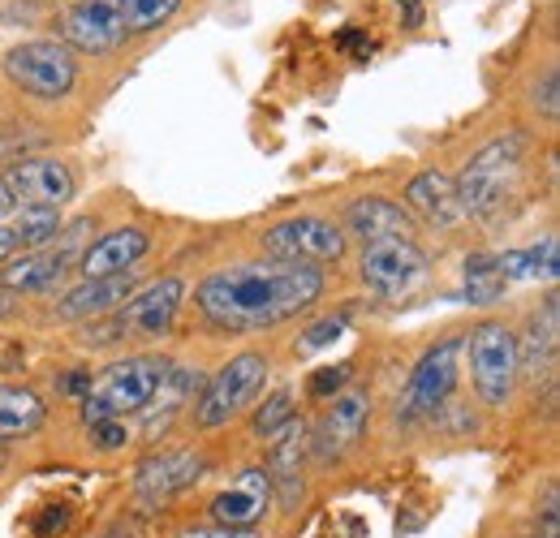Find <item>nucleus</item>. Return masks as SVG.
I'll return each mask as SVG.
<instances>
[{
    "instance_id": "obj_35",
    "label": "nucleus",
    "mask_w": 560,
    "mask_h": 538,
    "mask_svg": "<svg viewBox=\"0 0 560 538\" xmlns=\"http://www.w3.org/2000/svg\"><path fill=\"white\" fill-rule=\"evenodd\" d=\"M61 393H66L70 401H82V397L91 393V375H86V371H73V375H66V379H61Z\"/></svg>"
},
{
    "instance_id": "obj_38",
    "label": "nucleus",
    "mask_w": 560,
    "mask_h": 538,
    "mask_svg": "<svg viewBox=\"0 0 560 538\" xmlns=\"http://www.w3.org/2000/svg\"><path fill=\"white\" fill-rule=\"evenodd\" d=\"M9 211H13V199H9V190H4V182H0V224L9 220Z\"/></svg>"
},
{
    "instance_id": "obj_9",
    "label": "nucleus",
    "mask_w": 560,
    "mask_h": 538,
    "mask_svg": "<svg viewBox=\"0 0 560 538\" xmlns=\"http://www.w3.org/2000/svg\"><path fill=\"white\" fill-rule=\"evenodd\" d=\"M264 250H268V259L306 264V268L341 264L346 259V229L324 220V215H293V220H277L272 229H264Z\"/></svg>"
},
{
    "instance_id": "obj_18",
    "label": "nucleus",
    "mask_w": 560,
    "mask_h": 538,
    "mask_svg": "<svg viewBox=\"0 0 560 538\" xmlns=\"http://www.w3.org/2000/svg\"><path fill=\"white\" fill-rule=\"evenodd\" d=\"M557 344H560V297L557 289L544 297V306L530 315L526 332L517 340V379H539L557 371Z\"/></svg>"
},
{
    "instance_id": "obj_37",
    "label": "nucleus",
    "mask_w": 560,
    "mask_h": 538,
    "mask_svg": "<svg viewBox=\"0 0 560 538\" xmlns=\"http://www.w3.org/2000/svg\"><path fill=\"white\" fill-rule=\"evenodd\" d=\"M397 4L406 9V17H410V26H419V22H422V4H419V0H397Z\"/></svg>"
},
{
    "instance_id": "obj_15",
    "label": "nucleus",
    "mask_w": 560,
    "mask_h": 538,
    "mask_svg": "<svg viewBox=\"0 0 560 538\" xmlns=\"http://www.w3.org/2000/svg\"><path fill=\"white\" fill-rule=\"evenodd\" d=\"M268 482H272V500H277L284 513H298L302 508V495H306V482H302V457H306V422L302 418H289L277 435L268 440Z\"/></svg>"
},
{
    "instance_id": "obj_33",
    "label": "nucleus",
    "mask_w": 560,
    "mask_h": 538,
    "mask_svg": "<svg viewBox=\"0 0 560 538\" xmlns=\"http://www.w3.org/2000/svg\"><path fill=\"white\" fill-rule=\"evenodd\" d=\"M182 538H264L259 530H233V526H199V530H186Z\"/></svg>"
},
{
    "instance_id": "obj_2",
    "label": "nucleus",
    "mask_w": 560,
    "mask_h": 538,
    "mask_svg": "<svg viewBox=\"0 0 560 538\" xmlns=\"http://www.w3.org/2000/svg\"><path fill=\"white\" fill-rule=\"evenodd\" d=\"M530 151V138L522 130H509V134L491 138L488 147H479L466 168L453 177V190L466 215H479V220H495L509 211V202L517 195V177H522V160Z\"/></svg>"
},
{
    "instance_id": "obj_4",
    "label": "nucleus",
    "mask_w": 560,
    "mask_h": 538,
    "mask_svg": "<svg viewBox=\"0 0 560 538\" xmlns=\"http://www.w3.org/2000/svg\"><path fill=\"white\" fill-rule=\"evenodd\" d=\"M168 371V358H151V353H135V358H121L113 362L95 384L91 393L78 401L82 409V426L91 422H104V418H130V413H142L160 379Z\"/></svg>"
},
{
    "instance_id": "obj_19",
    "label": "nucleus",
    "mask_w": 560,
    "mask_h": 538,
    "mask_svg": "<svg viewBox=\"0 0 560 538\" xmlns=\"http://www.w3.org/2000/svg\"><path fill=\"white\" fill-rule=\"evenodd\" d=\"M346 229L353 237H362V246H371V242H384V237H415V215L397 199L362 195L346 207Z\"/></svg>"
},
{
    "instance_id": "obj_20",
    "label": "nucleus",
    "mask_w": 560,
    "mask_h": 538,
    "mask_svg": "<svg viewBox=\"0 0 560 538\" xmlns=\"http://www.w3.org/2000/svg\"><path fill=\"white\" fill-rule=\"evenodd\" d=\"M70 271V250H22L18 259L0 264V289L4 293H48L66 280Z\"/></svg>"
},
{
    "instance_id": "obj_25",
    "label": "nucleus",
    "mask_w": 560,
    "mask_h": 538,
    "mask_svg": "<svg viewBox=\"0 0 560 538\" xmlns=\"http://www.w3.org/2000/svg\"><path fill=\"white\" fill-rule=\"evenodd\" d=\"M13 229V242L18 250H44L48 242H57L61 233V211L52 207H22L13 220H4Z\"/></svg>"
},
{
    "instance_id": "obj_21",
    "label": "nucleus",
    "mask_w": 560,
    "mask_h": 538,
    "mask_svg": "<svg viewBox=\"0 0 560 538\" xmlns=\"http://www.w3.org/2000/svg\"><path fill=\"white\" fill-rule=\"evenodd\" d=\"M406 202H410V211H419L422 220H431L435 229H453L466 215L462 202H457V190H453V177L440 173V168L415 173L410 186H406Z\"/></svg>"
},
{
    "instance_id": "obj_13",
    "label": "nucleus",
    "mask_w": 560,
    "mask_h": 538,
    "mask_svg": "<svg viewBox=\"0 0 560 538\" xmlns=\"http://www.w3.org/2000/svg\"><path fill=\"white\" fill-rule=\"evenodd\" d=\"M126 26L117 13V0H73L61 13V44L70 52H86V57H104L117 52L126 44Z\"/></svg>"
},
{
    "instance_id": "obj_34",
    "label": "nucleus",
    "mask_w": 560,
    "mask_h": 538,
    "mask_svg": "<svg viewBox=\"0 0 560 538\" xmlns=\"http://www.w3.org/2000/svg\"><path fill=\"white\" fill-rule=\"evenodd\" d=\"M337 48H346V52H353V57L362 61V57L371 52V39H366L362 31H341V35H337Z\"/></svg>"
},
{
    "instance_id": "obj_27",
    "label": "nucleus",
    "mask_w": 560,
    "mask_h": 538,
    "mask_svg": "<svg viewBox=\"0 0 560 538\" xmlns=\"http://www.w3.org/2000/svg\"><path fill=\"white\" fill-rule=\"evenodd\" d=\"M177 9H182V0H117V13H121L126 35L160 31Z\"/></svg>"
},
{
    "instance_id": "obj_29",
    "label": "nucleus",
    "mask_w": 560,
    "mask_h": 538,
    "mask_svg": "<svg viewBox=\"0 0 560 538\" xmlns=\"http://www.w3.org/2000/svg\"><path fill=\"white\" fill-rule=\"evenodd\" d=\"M353 375V362H337V366H319L311 379H306V393H311V401H332L346 384H350Z\"/></svg>"
},
{
    "instance_id": "obj_6",
    "label": "nucleus",
    "mask_w": 560,
    "mask_h": 538,
    "mask_svg": "<svg viewBox=\"0 0 560 538\" xmlns=\"http://www.w3.org/2000/svg\"><path fill=\"white\" fill-rule=\"evenodd\" d=\"M462 353H466V337H444L422 353L397 397V422H422L453 397L462 379Z\"/></svg>"
},
{
    "instance_id": "obj_10",
    "label": "nucleus",
    "mask_w": 560,
    "mask_h": 538,
    "mask_svg": "<svg viewBox=\"0 0 560 538\" xmlns=\"http://www.w3.org/2000/svg\"><path fill=\"white\" fill-rule=\"evenodd\" d=\"M0 182H4L13 207H52V211H61V207L73 202V195H78L73 168L66 160H57V155L18 160V164H9V168L0 173Z\"/></svg>"
},
{
    "instance_id": "obj_23",
    "label": "nucleus",
    "mask_w": 560,
    "mask_h": 538,
    "mask_svg": "<svg viewBox=\"0 0 560 538\" xmlns=\"http://www.w3.org/2000/svg\"><path fill=\"white\" fill-rule=\"evenodd\" d=\"M44 418H48V405L31 388L0 384V440H26L44 426Z\"/></svg>"
},
{
    "instance_id": "obj_7",
    "label": "nucleus",
    "mask_w": 560,
    "mask_h": 538,
    "mask_svg": "<svg viewBox=\"0 0 560 538\" xmlns=\"http://www.w3.org/2000/svg\"><path fill=\"white\" fill-rule=\"evenodd\" d=\"M4 78L31 100H66L78 82V57L57 39H26L4 52Z\"/></svg>"
},
{
    "instance_id": "obj_39",
    "label": "nucleus",
    "mask_w": 560,
    "mask_h": 538,
    "mask_svg": "<svg viewBox=\"0 0 560 538\" xmlns=\"http://www.w3.org/2000/svg\"><path fill=\"white\" fill-rule=\"evenodd\" d=\"M13 311H18V302H13V297L0 289V315H13Z\"/></svg>"
},
{
    "instance_id": "obj_17",
    "label": "nucleus",
    "mask_w": 560,
    "mask_h": 538,
    "mask_svg": "<svg viewBox=\"0 0 560 538\" xmlns=\"http://www.w3.org/2000/svg\"><path fill=\"white\" fill-rule=\"evenodd\" d=\"M151 250V237L139 224H126V229H113L104 233L100 242H91L78 259L82 280H113V276H130V268L139 264L142 255Z\"/></svg>"
},
{
    "instance_id": "obj_26",
    "label": "nucleus",
    "mask_w": 560,
    "mask_h": 538,
    "mask_svg": "<svg viewBox=\"0 0 560 538\" xmlns=\"http://www.w3.org/2000/svg\"><path fill=\"white\" fill-rule=\"evenodd\" d=\"M504 276L495 268V255H466V302L491 306L504 297Z\"/></svg>"
},
{
    "instance_id": "obj_11",
    "label": "nucleus",
    "mask_w": 560,
    "mask_h": 538,
    "mask_svg": "<svg viewBox=\"0 0 560 538\" xmlns=\"http://www.w3.org/2000/svg\"><path fill=\"white\" fill-rule=\"evenodd\" d=\"M427 271V255L415 237H384V242H371L362 246V259H358V276L371 293L380 297H397L406 293L415 280Z\"/></svg>"
},
{
    "instance_id": "obj_1",
    "label": "nucleus",
    "mask_w": 560,
    "mask_h": 538,
    "mask_svg": "<svg viewBox=\"0 0 560 538\" xmlns=\"http://www.w3.org/2000/svg\"><path fill=\"white\" fill-rule=\"evenodd\" d=\"M324 297V271L284 259H250L229 264L199 280L195 306L211 328L229 337L264 332L284 319H298Z\"/></svg>"
},
{
    "instance_id": "obj_24",
    "label": "nucleus",
    "mask_w": 560,
    "mask_h": 538,
    "mask_svg": "<svg viewBox=\"0 0 560 538\" xmlns=\"http://www.w3.org/2000/svg\"><path fill=\"white\" fill-rule=\"evenodd\" d=\"M495 268L504 280H557L560 271V250H557V233H548L539 246H526V250H504L495 255Z\"/></svg>"
},
{
    "instance_id": "obj_12",
    "label": "nucleus",
    "mask_w": 560,
    "mask_h": 538,
    "mask_svg": "<svg viewBox=\"0 0 560 538\" xmlns=\"http://www.w3.org/2000/svg\"><path fill=\"white\" fill-rule=\"evenodd\" d=\"M366 422H371V393H366V388H341V393L332 397V405L319 413L315 435H306L315 461H319V466L341 461L353 444L362 440Z\"/></svg>"
},
{
    "instance_id": "obj_41",
    "label": "nucleus",
    "mask_w": 560,
    "mask_h": 538,
    "mask_svg": "<svg viewBox=\"0 0 560 538\" xmlns=\"http://www.w3.org/2000/svg\"><path fill=\"white\" fill-rule=\"evenodd\" d=\"M100 538H121V535H100Z\"/></svg>"
},
{
    "instance_id": "obj_32",
    "label": "nucleus",
    "mask_w": 560,
    "mask_h": 538,
    "mask_svg": "<svg viewBox=\"0 0 560 538\" xmlns=\"http://www.w3.org/2000/svg\"><path fill=\"white\" fill-rule=\"evenodd\" d=\"M346 328H350V315H328V319H319V324H315L306 337L298 340V349H302V353H311V349H319V344L337 340L341 332H346Z\"/></svg>"
},
{
    "instance_id": "obj_5",
    "label": "nucleus",
    "mask_w": 560,
    "mask_h": 538,
    "mask_svg": "<svg viewBox=\"0 0 560 538\" xmlns=\"http://www.w3.org/2000/svg\"><path fill=\"white\" fill-rule=\"evenodd\" d=\"M268 375H272V362L255 349L229 358L195 401V426L199 431H215V426H229L233 418H242L250 405L259 401V393L268 388Z\"/></svg>"
},
{
    "instance_id": "obj_28",
    "label": "nucleus",
    "mask_w": 560,
    "mask_h": 538,
    "mask_svg": "<svg viewBox=\"0 0 560 538\" xmlns=\"http://www.w3.org/2000/svg\"><path fill=\"white\" fill-rule=\"evenodd\" d=\"M293 418V393L289 388H277L268 401L259 405V413L250 418V435H259V440H272L280 426Z\"/></svg>"
},
{
    "instance_id": "obj_40",
    "label": "nucleus",
    "mask_w": 560,
    "mask_h": 538,
    "mask_svg": "<svg viewBox=\"0 0 560 538\" xmlns=\"http://www.w3.org/2000/svg\"><path fill=\"white\" fill-rule=\"evenodd\" d=\"M530 538H557V535H530Z\"/></svg>"
},
{
    "instance_id": "obj_30",
    "label": "nucleus",
    "mask_w": 560,
    "mask_h": 538,
    "mask_svg": "<svg viewBox=\"0 0 560 538\" xmlns=\"http://www.w3.org/2000/svg\"><path fill=\"white\" fill-rule=\"evenodd\" d=\"M86 431H91V448H100V453H117V448L130 444L126 418H104V422H91Z\"/></svg>"
},
{
    "instance_id": "obj_14",
    "label": "nucleus",
    "mask_w": 560,
    "mask_h": 538,
    "mask_svg": "<svg viewBox=\"0 0 560 538\" xmlns=\"http://www.w3.org/2000/svg\"><path fill=\"white\" fill-rule=\"evenodd\" d=\"M208 473V457L195 448H168V453H151L142 457L135 470V495L142 504H164L177 491L195 487Z\"/></svg>"
},
{
    "instance_id": "obj_22",
    "label": "nucleus",
    "mask_w": 560,
    "mask_h": 538,
    "mask_svg": "<svg viewBox=\"0 0 560 538\" xmlns=\"http://www.w3.org/2000/svg\"><path fill=\"white\" fill-rule=\"evenodd\" d=\"M135 289H139V284H135V276L82 280V284H73L70 293L57 302V315H61V319H100V315L117 311Z\"/></svg>"
},
{
    "instance_id": "obj_3",
    "label": "nucleus",
    "mask_w": 560,
    "mask_h": 538,
    "mask_svg": "<svg viewBox=\"0 0 560 538\" xmlns=\"http://www.w3.org/2000/svg\"><path fill=\"white\" fill-rule=\"evenodd\" d=\"M186 302V280L182 276H164L135 289L117 311L100 315L95 328H86V344H117V340H155L173 332L177 311Z\"/></svg>"
},
{
    "instance_id": "obj_31",
    "label": "nucleus",
    "mask_w": 560,
    "mask_h": 538,
    "mask_svg": "<svg viewBox=\"0 0 560 538\" xmlns=\"http://www.w3.org/2000/svg\"><path fill=\"white\" fill-rule=\"evenodd\" d=\"M560 78H557V66L544 73V82H535V91H530V104L544 113V121H557L560 113V95H557Z\"/></svg>"
},
{
    "instance_id": "obj_16",
    "label": "nucleus",
    "mask_w": 560,
    "mask_h": 538,
    "mask_svg": "<svg viewBox=\"0 0 560 538\" xmlns=\"http://www.w3.org/2000/svg\"><path fill=\"white\" fill-rule=\"evenodd\" d=\"M268 504H272L268 470H264V466H246V470H237V478H233L220 495H211L208 508H211V522H215V526L255 530V526L264 522Z\"/></svg>"
},
{
    "instance_id": "obj_8",
    "label": "nucleus",
    "mask_w": 560,
    "mask_h": 538,
    "mask_svg": "<svg viewBox=\"0 0 560 538\" xmlns=\"http://www.w3.org/2000/svg\"><path fill=\"white\" fill-rule=\"evenodd\" d=\"M470 375H475V393L488 409H504L513 401L517 388V337L513 328H504L500 319H483L470 340Z\"/></svg>"
},
{
    "instance_id": "obj_36",
    "label": "nucleus",
    "mask_w": 560,
    "mask_h": 538,
    "mask_svg": "<svg viewBox=\"0 0 560 538\" xmlns=\"http://www.w3.org/2000/svg\"><path fill=\"white\" fill-rule=\"evenodd\" d=\"M18 255V242H13V229L9 224H0V264L4 259H13Z\"/></svg>"
}]
</instances>
